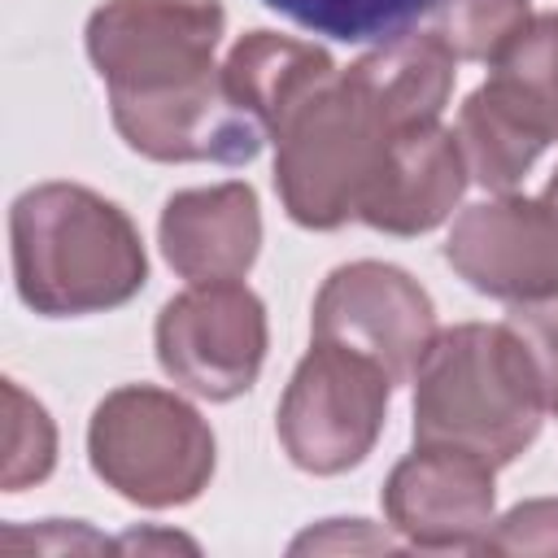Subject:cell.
<instances>
[{
    "label": "cell",
    "instance_id": "d6986e66",
    "mask_svg": "<svg viewBox=\"0 0 558 558\" xmlns=\"http://www.w3.org/2000/svg\"><path fill=\"white\" fill-rule=\"evenodd\" d=\"M506 327L532 353V366H536L541 392H545V410H558V292L554 296H541V301L510 305Z\"/></svg>",
    "mask_w": 558,
    "mask_h": 558
},
{
    "label": "cell",
    "instance_id": "7a4b0ae2",
    "mask_svg": "<svg viewBox=\"0 0 558 558\" xmlns=\"http://www.w3.org/2000/svg\"><path fill=\"white\" fill-rule=\"evenodd\" d=\"M541 414V375L506 323L436 331L414 371V445H458L501 466L536 440Z\"/></svg>",
    "mask_w": 558,
    "mask_h": 558
},
{
    "label": "cell",
    "instance_id": "ac0fdd59",
    "mask_svg": "<svg viewBox=\"0 0 558 558\" xmlns=\"http://www.w3.org/2000/svg\"><path fill=\"white\" fill-rule=\"evenodd\" d=\"M527 22V0H449L445 44L462 61H488Z\"/></svg>",
    "mask_w": 558,
    "mask_h": 558
},
{
    "label": "cell",
    "instance_id": "8fae6325",
    "mask_svg": "<svg viewBox=\"0 0 558 558\" xmlns=\"http://www.w3.org/2000/svg\"><path fill=\"white\" fill-rule=\"evenodd\" d=\"M384 514L418 549H480L493 523V462L458 445H414L384 484Z\"/></svg>",
    "mask_w": 558,
    "mask_h": 558
},
{
    "label": "cell",
    "instance_id": "6da1fadb",
    "mask_svg": "<svg viewBox=\"0 0 558 558\" xmlns=\"http://www.w3.org/2000/svg\"><path fill=\"white\" fill-rule=\"evenodd\" d=\"M13 275L35 314H96L126 305L148 275L131 218L78 183H39L13 201Z\"/></svg>",
    "mask_w": 558,
    "mask_h": 558
},
{
    "label": "cell",
    "instance_id": "52a82bcc",
    "mask_svg": "<svg viewBox=\"0 0 558 558\" xmlns=\"http://www.w3.org/2000/svg\"><path fill=\"white\" fill-rule=\"evenodd\" d=\"M266 357V310L235 283H192L166 301L157 318V362L161 371L209 401H231L253 388Z\"/></svg>",
    "mask_w": 558,
    "mask_h": 558
},
{
    "label": "cell",
    "instance_id": "44dd1931",
    "mask_svg": "<svg viewBox=\"0 0 558 558\" xmlns=\"http://www.w3.org/2000/svg\"><path fill=\"white\" fill-rule=\"evenodd\" d=\"M545 205H549V214L558 218V170H554V179H549V192H545Z\"/></svg>",
    "mask_w": 558,
    "mask_h": 558
},
{
    "label": "cell",
    "instance_id": "277c9868",
    "mask_svg": "<svg viewBox=\"0 0 558 558\" xmlns=\"http://www.w3.org/2000/svg\"><path fill=\"white\" fill-rule=\"evenodd\" d=\"M96 475L140 506H183L214 475V436L174 392L131 384L109 392L87 432Z\"/></svg>",
    "mask_w": 558,
    "mask_h": 558
},
{
    "label": "cell",
    "instance_id": "ffe728a7",
    "mask_svg": "<svg viewBox=\"0 0 558 558\" xmlns=\"http://www.w3.org/2000/svg\"><path fill=\"white\" fill-rule=\"evenodd\" d=\"M480 549H488V554H558V497L514 506L497 523V532H488L480 541Z\"/></svg>",
    "mask_w": 558,
    "mask_h": 558
},
{
    "label": "cell",
    "instance_id": "5b68a950",
    "mask_svg": "<svg viewBox=\"0 0 558 558\" xmlns=\"http://www.w3.org/2000/svg\"><path fill=\"white\" fill-rule=\"evenodd\" d=\"M388 392L392 379L375 357L314 336L279 401V440L288 458L310 475L357 466L379 440Z\"/></svg>",
    "mask_w": 558,
    "mask_h": 558
},
{
    "label": "cell",
    "instance_id": "4fadbf2b",
    "mask_svg": "<svg viewBox=\"0 0 558 558\" xmlns=\"http://www.w3.org/2000/svg\"><path fill=\"white\" fill-rule=\"evenodd\" d=\"M257 244L262 214L248 183L192 187L161 209V253L192 283L240 279L253 266Z\"/></svg>",
    "mask_w": 558,
    "mask_h": 558
},
{
    "label": "cell",
    "instance_id": "ba28073f",
    "mask_svg": "<svg viewBox=\"0 0 558 558\" xmlns=\"http://www.w3.org/2000/svg\"><path fill=\"white\" fill-rule=\"evenodd\" d=\"M314 336L375 357L392 384H405L436 340V310L405 270L353 262L327 275L314 301Z\"/></svg>",
    "mask_w": 558,
    "mask_h": 558
},
{
    "label": "cell",
    "instance_id": "e0dca14e",
    "mask_svg": "<svg viewBox=\"0 0 558 558\" xmlns=\"http://www.w3.org/2000/svg\"><path fill=\"white\" fill-rule=\"evenodd\" d=\"M4 405H9V423H4V471H0V484L9 493H17L26 484H39L52 471L57 432H52L44 405L31 401L13 379L4 384Z\"/></svg>",
    "mask_w": 558,
    "mask_h": 558
},
{
    "label": "cell",
    "instance_id": "2e32d148",
    "mask_svg": "<svg viewBox=\"0 0 558 558\" xmlns=\"http://www.w3.org/2000/svg\"><path fill=\"white\" fill-rule=\"evenodd\" d=\"M266 9L292 17L296 26L340 39V44H392L414 31L440 0H262Z\"/></svg>",
    "mask_w": 558,
    "mask_h": 558
},
{
    "label": "cell",
    "instance_id": "9c48e42d",
    "mask_svg": "<svg viewBox=\"0 0 558 558\" xmlns=\"http://www.w3.org/2000/svg\"><path fill=\"white\" fill-rule=\"evenodd\" d=\"M449 266L484 296L541 301L558 292V218L545 201L497 196L471 205L445 244Z\"/></svg>",
    "mask_w": 558,
    "mask_h": 558
},
{
    "label": "cell",
    "instance_id": "30bf717a",
    "mask_svg": "<svg viewBox=\"0 0 558 558\" xmlns=\"http://www.w3.org/2000/svg\"><path fill=\"white\" fill-rule=\"evenodd\" d=\"M118 135L153 161L244 166L262 153L266 126L231 100L222 70L157 96H109Z\"/></svg>",
    "mask_w": 558,
    "mask_h": 558
},
{
    "label": "cell",
    "instance_id": "9a60e30c",
    "mask_svg": "<svg viewBox=\"0 0 558 558\" xmlns=\"http://www.w3.org/2000/svg\"><path fill=\"white\" fill-rule=\"evenodd\" d=\"M331 78H336V65L323 48L275 35V31L244 35L222 65V83L231 100L244 105L270 135Z\"/></svg>",
    "mask_w": 558,
    "mask_h": 558
},
{
    "label": "cell",
    "instance_id": "3957f363",
    "mask_svg": "<svg viewBox=\"0 0 558 558\" xmlns=\"http://www.w3.org/2000/svg\"><path fill=\"white\" fill-rule=\"evenodd\" d=\"M397 135L353 70L323 83L275 131V187L292 222L331 231L357 218V201Z\"/></svg>",
    "mask_w": 558,
    "mask_h": 558
},
{
    "label": "cell",
    "instance_id": "8992f818",
    "mask_svg": "<svg viewBox=\"0 0 558 558\" xmlns=\"http://www.w3.org/2000/svg\"><path fill=\"white\" fill-rule=\"evenodd\" d=\"M218 0H109L87 22V52L109 96H157L218 74Z\"/></svg>",
    "mask_w": 558,
    "mask_h": 558
},
{
    "label": "cell",
    "instance_id": "5bb4252c",
    "mask_svg": "<svg viewBox=\"0 0 558 558\" xmlns=\"http://www.w3.org/2000/svg\"><path fill=\"white\" fill-rule=\"evenodd\" d=\"M493 74L466 96L480 118L545 153L558 140V13L527 17L493 57Z\"/></svg>",
    "mask_w": 558,
    "mask_h": 558
},
{
    "label": "cell",
    "instance_id": "7c38bea8",
    "mask_svg": "<svg viewBox=\"0 0 558 558\" xmlns=\"http://www.w3.org/2000/svg\"><path fill=\"white\" fill-rule=\"evenodd\" d=\"M466 179L471 174H466L453 131H445L436 122L401 131L388 144L384 161L375 166V174L357 201V218L366 227L392 231V235L432 231L436 222L449 218Z\"/></svg>",
    "mask_w": 558,
    "mask_h": 558
}]
</instances>
